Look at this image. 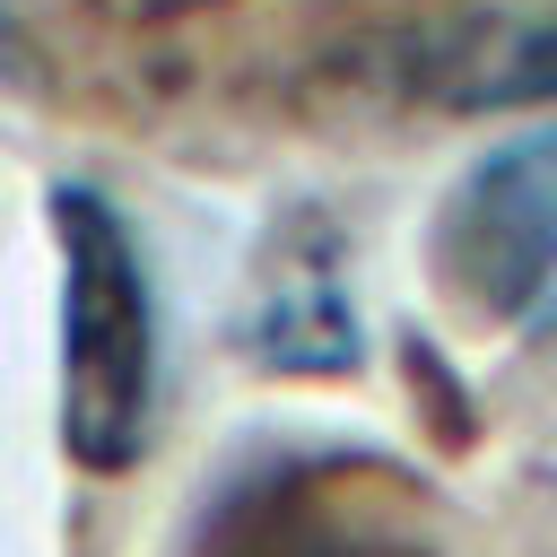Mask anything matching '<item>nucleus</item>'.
<instances>
[{
  "mask_svg": "<svg viewBox=\"0 0 557 557\" xmlns=\"http://www.w3.org/2000/svg\"><path fill=\"white\" fill-rule=\"evenodd\" d=\"M44 226L61 252V453L122 479L157 444V296L131 218L96 183H52Z\"/></svg>",
  "mask_w": 557,
  "mask_h": 557,
  "instance_id": "nucleus-1",
  "label": "nucleus"
},
{
  "mask_svg": "<svg viewBox=\"0 0 557 557\" xmlns=\"http://www.w3.org/2000/svg\"><path fill=\"white\" fill-rule=\"evenodd\" d=\"M426 270L487 331L557 322V122L513 131L461 165L426 226Z\"/></svg>",
  "mask_w": 557,
  "mask_h": 557,
  "instance_id": "nucleus-2",
  "label": "nucleus"
},
{
  "mask_svg": "<svg viewBox=\"0 0 557 557\" xmlns=\"http://www.w3.org/2000/svg\"><path fill=\"white\" fill-rule=\"evenodd\" d=\"M191 557H444L409 470L366 453H305L235 479Z\"/></svg>",
  "mask_w": 557,
  "mask_h": 557,
  "instance_id": "nucleus-3",
  "label": "nucleus"
},
{
  "mask_svg": "<svg viewBox=\"0 0 557 557\" xmlns=\"http://www.w3.org/2000/svg\"><path fill=\"white\" fill-rule=\"evenodd\" d=\"M235 348L270 374H357L366 339H357V305H348V278H339V235H331L322 209H296L270 235Z\"/></svg>",
  "mask_w": 557,
  "mask_h": 557,
  "instance_id": "nucleus-4",
  "label": "nucleus"
},
{
  "mask_svg": "<svg viewBox=\"0 0 557 557\" xmlns=\"http://www.w3.org/2000/svg\"><path fill=\"white\" fill-rule=\"evenodd\" d=\"M435 96H444L453 113H522V104H557V9L461 35V44L435 61Z\"/></svg>",
  "mask_w": 557,
  "mask_h": 557,
  "instance_id": "nucleus-5",
  "label": "nucleus"
},
{
  "mask_svg": "<svg viewBox=\"0 0 557 557\" xmlns=\"http://www.w3.org/2000/svg\"><path fill=\"white\" fill-rule=\"evenodd\" d=\"M96 17L113 26H165V17H191V9H218V0H87Z\"/></svg>",
  "mask_w": 557,
  "mask_h": 557,
  "instance_id": "nucleus-6",
  "label": "nucleus"
},
{
  "mask_svg": "<svg viewBox=\"0 0 557 557\" xmlns=\"http://www.w3.org/2000/svg\"><path fill=\"white\" fill-rule=\"evenodd\" d=\"M26 61H35V52H26V35H17L9 9H0V78H26Z\"/></svg>",
  "mask_w": 557,
  "mask_h": 557,
  "instance_id": "nucleus-7",
  "label": "nucleus"
}]
</instances>
